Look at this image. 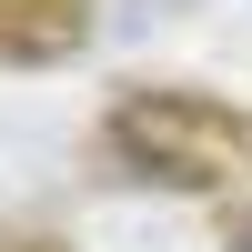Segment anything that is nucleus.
I'll use <instances>...</instances> for the list:
<instances>
[{"mask_svg": "<svg viewBox=\"0 0 252 252\" xmlns=\"http://www.w3.org/2000/svg\"><path fill=\"white\" fill-rule=\"evenodd\" d=\"M232 252H252V222H242V242H232Z\"/></svg>", "mask_w": 252, "mask_h": 252, "instance_id": "2", "label": "nucleus"}, {"mask_svg": "<svg viewBox=\"0 0 252 252\" xmlns=\"http://www.w3.org/2000/svg\"><path fill=\"white\" fill-rule=\"evenodd\" d=\"M111 152L141 161L152 182L202 192V182H222V161H232V121L202 111V101H121L111 111Z\"/></svg>", "mask_w": 252, "mask_h": 252, "instance_id": "1", "label": "nucleus"}]
</instances>
